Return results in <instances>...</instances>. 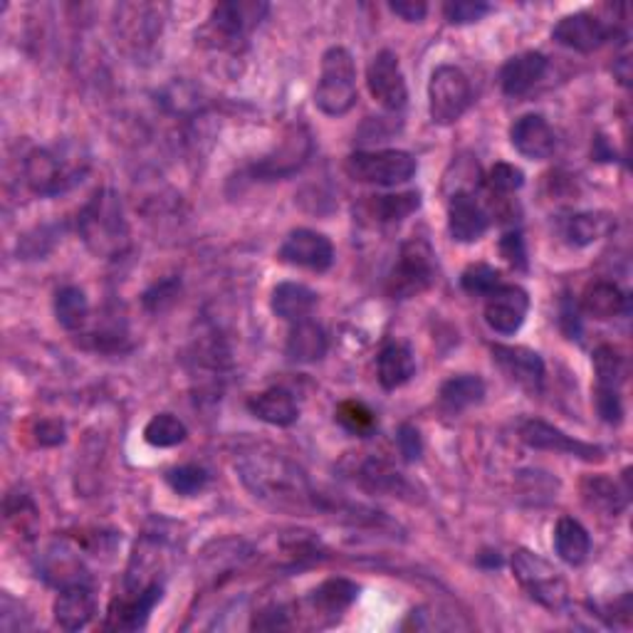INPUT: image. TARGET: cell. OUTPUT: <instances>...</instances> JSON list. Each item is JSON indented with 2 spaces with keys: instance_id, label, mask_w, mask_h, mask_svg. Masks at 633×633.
<instances>
[{
  "instance_id": "6da1fadb",
  "label": "cell",
  "mask_w": 633,
  "mask_h": 633,
  "mask_svg": "<svg viewBox=\"0 0 633 633\" xmlns=\"http://www.w3.org/2000/svg\"><path fill=\"white\" fill-rule=\"evenodd\" d=\"M235 471L245 490L270 510L287 515H349L359 520L361 507L339 505L325 493H319L309 475L299 465L275 449H251L238 455Z\"/></svg>"
},
{
  "instance_id": "7a4b0ae2",
  "label": "cell",
  "mask_w": 633,
  "mask_h": 633,
  "mask_svg": "<svg viewBox=\"0 0 633 633\" xmlns=\"http://www.w3.org/2000/svg\"><path fill=\"white\" fill-rule=\"evenodd\" d=\"M82 243L97 257H119L129 247V225L124 205L112 189H99L77 218Z\"/></svg>"
},
{
  "instance_id": "3957f363",
  "label": "cell",
  "mask_w": 633,
  "mask_h": 633,
  "mask_svg": "<svg viewBox=\"0 0 633 633\" xmlns=\"http://www.w3.org/2000/svg\"><path fill=\"white\" fill-rule=\"evenodd\" d=\"M359 99L357 92V65L347 48H329L321 57L319 82L315 89V105L327 117H345L355 109Z\"/></svg>"
},
{
  "instance_id": "277c9868",
  "label": "cell",
  "mask_w": 633,
  "mask_h": 633,
  "mask_svg": "<svg viewBox=\"0 0 633 633\" xmlns=\"http://www.w3.org/2000/svg\"><path fill=\"white\" fill-rule=\"evenodd\" d=\"M267 15V3L255 0H233V3H218L211 10L209 23L201 30V40L221 53H235L241 50L253 30L261 25Z\"/></svg>"
},
{
  "instance_id": "5b68a950",
  "label": "cell",
  "mask_w": 633,
  "mask_h": 633,
  "mask_svg": "<svg viewBox=\"0 0 633 633\" xmlns=\"http://www.w3.org/2000/svg\"><path fill=\"white\" fill-rule=\"evenodd\" d=\"M439 275L435 253L429 241L423 238H409L401 245L399 261L391 267L387 279V295L391 299H411L431 289Z\"/></svg>"
},
{
  "instance_id": "8992f818",
  "label": "cell",
  "mask_w": 633,
  "mask_h": 633,
  "mask_svg": "<svg viewBox=\"0 0 633 633\" xmlns=\"http://www.w3.org/2000/svg\"><path fill=\"white\" fill-rule=\"evenodd\" d=\"M347 477L361 490H367L371 495H387V497H399V500L407 503H421L423 493L416 483H411L407 475L399 473L391 463H387L379 455H367L359 453L355 458H349L345 465Z\"/></svg>"
},
{
  "instance_id": "52a82bcc",
  "label": "cell",
  "mask_w": 633,
  "mask_h": 633,
  "mask_svg": "<svg viewBox=\"0 0 633 633\" xmlns=\"http://www.w3.org/2000/svg\"><path fill=\"white\" fill-rule=\"evenodd\" d=\"M513 572L527 597L549 611H562L569 604V587L565 577L529 549H517L513 555Z\"/></svg>"
},
{
  "instance_id": "ba28073f",
  "label": "cell",
  "mask_w": 633,
  "mask_h": 633,
  "mask_svg": "<svg viewBox=\"0 0 633 633\" xmlns=\"http://www.w3.org/2000/svg\"><path fill=\"white\" fill-rule=\"evenodd\" d=\"M419 163L409 151L383 149V151H357L349 154L345 171L351 181L371 186H399L413 179Z\"/></svg>"
},
{
  "instance_id": "9c48e42d",
  "label": "cell",
  "mask_w": 633,
  "mask_h": 633,
  "mask_svg": "<svg viewBox=\"0 0 633 633\" xmlns=\"http://www.w3.org/2000/svg\"><path fill=\"white\" fill-rule=\"evenodd\" d=\"M473 105V87L461 67L441 65L429 82V112L435 124H455Z\"/></svg>"
},
{
  "instance_id": "30bf717a",
  "label": "cell",
  "mask_w": 633,
  "mask_h": 633,
  "mask_svg": "<svg viewBox=\"0 0 633 633\" xmlns=\"http://www.w3.org/2000/svg\"><path fill=\"white\" fill-rule=\"evenodd\" d=\"M87 166L67 159L57 149H35L25 159V181L38 196H60L82 181Z\"/></svg>"
},
{
  "instance_id": "8fae6325",
  "label": "cell",
  "mask_w": 633,
  "mask_h": 633,
  "mask_svg": "<svg viewBox=\"0 0 633 633\" xmlns=\"http://www.w3.org/2000/svg\"><path fill=\"white\" fill-rule=\"evenodd\" d=\"M313 134H309L305 124H293V127L285 129L277 147L253 166L251 176L255 181L287 179V176L303 171V166L313 159Z\"/></svg>"
},
{
  "instance_id": "7c38bea8",
  "label": "cell",
  "mask_w": 633,
  "mask_h": 633,
  "mask_svg": "<svg viewBox=\"0 0 633 633\" xmlns=\"http://www.w3.org/2000/svg\"><path fill=\"white\" fill-rule=\"evenodd\" d=\"M357 597L359 587L345 577L321 581V584L315 591H309V597L303 601L305 614L295 616V626L299 624V619H305L307 629H325L337 624V621L345 616V611H349V606L355 604Z\"/></svg>"
},
{
  "instance_id": "4fadbf2b",
  "label": "cell",
  "mask_w": 633,
  "mask_h": 633,
  "mask_svg": "<svg viewBox=\"0 0 633 633\" xmlns=\"http://www.w3.org/2000/svg\"><path fill=\"white\" fill-rule=\"evenodd\" d=\"M367 85L371 97L379 102L383 109L401 112L409 102V87L407 77H403L399 57L391 50H381L379 55H373L371 65L367 70Z\"/></svg>"
},
{
  "instance_id": "5bb4252c",
  "label": "cell",
  "mask_w": 633,
  "mask_h": 633,
  "mask_svg": "<svg viewBox=\"0 0 633 633\" xmlns=\"http://www.w3.org/2000/svg\"><path fill=\"white\" fill-rule=\"evenodd\" d=\"M520 439L529 445V449L565 453V455H572V458L587 461V463H601L606 458L604 449H599V445L577 441L572 439V435H567L565 431L555 429L552 423H545L539 419H529L520 425Z\"/></svg>"
},
{
  "instance_id": "9a60e30c",
  "label": "cell",
  "mask_w": 633,
  "mask_h": 633,
  "mask_svg": "<svg viewBox=\"0 0 633 633\" xmlns=\"http://www.w3.org/2000/svg\"><path fill=\"white\" fill-rule=\"evenodd\" d=\"M277 257L293 267H305L313 273H327L335 263V245L327 235L309 228H297V231L285 238V243L279 245Z\"/></svg>"
},
{
  "instance_id": "2e32d148",
  "label": "cell",
  "mask_w": 633,
  "mask_h": 633,
  "mask_svg": "<svg viewBox=\"0 0 633 633\" xmlns=\"http://www.w3.org/2000/svg\"><path fill=\"white\" fill-rule=\"evenodd\" d=\"M614 35V25H606L604 20L594 13H587V10L565 15L552 30V38L559 45L577 50V53H594V50L606 45Z\"/></svg>"
},
{
  "instance_id": "e0dca14e",
  "label": "cell",
  "mask_w": 633,
  "mask_h": 633,
  "mask_svg": "<svg viewBox=\"0 0 633 633\" xmlns=\"http://www.w3.org/2000/svg\"><path fill=\"white\" fill-rule=\"evenodd\" d=\"M163 599V581H154L141 591H122L109 604V631H139L147 626L151 611Z\"/></svg>"
},
{
  "instance_id": "ac0fdd59",
  "label": "cell",
  "mask_w": 633,
  "mask_h": 633,
  "mask_svg": "<svg viewBox=\"0 0 633 633\" xmlns=\"http://www.w3.org/2000/svg\"><path fill=\"white\" fill-rule=\"evenodd\" d=\"M529 313V295L520 285H500L487 295L485 321L497 335L510 337L520 331Z\"/></svg>"
},
{
  "instance_id": "d6986e66",
  "label": "cell",
  "mask_w": 633,
  "mask_h": 633,
  "mask_svg": "<svg viewBox=\"0 0 633 633\" xmlns=\"http://www.w3.org/2000/svg\"><path fill=\"white\" fill-rule=\"evenodd\" d=\"M493 361L515 387L527 393H539L545 387V361L535 349L513 347V345H493Z\"/></svg>"
},
{
  "instance_id": "ffe728a7",
  "label": "cell",
  "mask_w": 633,
  "mask_h": 633,
  "mask_svg": "<svg viewBox=\"0 0 633 633\" xmlns=\"http://www.w3.org/2000/svg\"><path fill=\"white\" fill-rule=\"evenodd\" d=\"M490 228V215L471 191H458L449 201V233L458 243H475Z\"/></svg>"
},
{
  "instance_id": "44dd1931",
  "label": "cell",
  "mask_w": 633,
  "mask_h": 633,
  "mask_svg": "<svg viewBox=\"0 0 633 633\" xmlns=\"http://www.w3.org/2000/svg\"><path fill=\"white\" fill-rule=\"evenodd\" d=\"M55 624L62 631H80L89 626V621L97 614V597L95 587L89 581H80V584H70L60 589L53 606Z\"/></svg>"
},
{
  "instance_id": "7402d4cb",
  "label": "cell",
  "mask_w": 633,
  "mask_h": 633,
  "mask_svg": "<svg viewBox=\"0 0 633 633\" xmlns=\"http://www.w3.org/2000/svg\"><path fill=\"white\" fill-rule=\"evenodd\" d=\"M510 141L525 159L532 161H545L557 151V134L542 114H525L517 119L510 129Z\"/></svg>"
},
{
  "instance_id": "603a6c76",
  "label": "cell",
  "mask_w": 633,
  "mask_h": 633,
  "mask_svg": "<svg viewBox=\"0 0 633 633\" xmlns=\"http://www.w3.org/2000/svg\"><path fill=\"white\" fill-rule=\"evenodd\" d=\"M327 349H329L327 331L321 329V325H317V321L303 319L289 327L285 357L293 361V365H315V361L327 355Z\"/></svg>"
},
{
  "instance_id": "cb8c5ba5",
  "label": "cell",
  "mask_w": 633,
  "mask_h": 633,
  "mask_svg": "<svg viewBox=\"0 0 633 633\" xmlns=\"http://www.w3.org/2000/svg\"><path fill=\"white\" fill-rule=\"evenodd\" d=\"M547 72V57L542 53H523L505 62L500 85L507 97H523L532 89Z\"/></svg>"
},
{
  "instance_id": "d4e9b609",
  "label": "cell",
  "mask_w": 633,
  "mask_h": 633,
  "mask_svg": "<svg viewBox=\"0 0 633 633\" xmlns=\"http://www.w3.org/2000/svg\"><path fill=\"white\" fill-rule=\"evenodd\" d=\"M631 487H621L606 475H587L581 481V500L589 510H597L601 515L616 517L626 510Z\"/></svg>"
},
{
  "instance_id": "484cf974",
  "label": "cell",
  "mask_w": 633,
  "mask_h": 633,
  "mask_svg": "<svg viewBox=\"0 0 633 633\" xmlns=\"http://www.w3.org/2000/svg\"><path fill=\"white\" fill-rule=\"evenodd\" d=\"M377 373L379 383L387 391L401 389L403 383H409L413 373H416V359H413L411 347L403 345V341H389V345L379 351Z\"/></svg>"
},
{
  "instance_id": "4316f807",
  "label": "cell",
  "mask_w": 633,
  "mask_h": 633,
  "mask_svg": "<svg viewBox=\"0 0 633 633\" xmlns=\"http://www.w3.org/2000/svg\"><path fill=\"white\" fill-rule=\"evenodd\" d=\"M247 411H251L255 419L270 425H279V429L293 425L299 419V409L293 393L285 389H267L255 393V397L247 399Z\"/></svg>"
},
{
  "instance_id": "83f0119b",
  "label": "cell",
  "mask_w": 633,
  "mask_h": 633,
  "mask_svg": "<svg viewBox=\"0 0 633 633\" xmlns=\"http://www.w3.org/2000/svg\"><path fill=\"white\" fill-rule=\"evenodd\" d=\"M581 307L589 317L606 321L629 313V295L614 283L597 279V283L587 285L584 295H581Z\"/></svg>"
},
{
  "instance_id": "f1b7e54d",
  "label": "cell",
  "mask_w": 633,
  "mask_h": 633,
  "mask_svg": "<svg viewBox=\"0 0 633 633\" xmlns=\"http://www.w3.org/2000/svg\"><path fill=\"white\" fill-rule=\"evenodd\" d=\"M40 574L57 589H65L70 584H80V581H89L85 567L80 562V555L72 552L65 545H53L43 557L40 565Z\"/></svg>"
},
{
  "instance_id": "f546056e",
  "label": "cell",
  "mask_w": 633,
  "mask_h": 633,
  "mask_svg": "<svg viewBox=\"0 0 633 633\" xmlns=\"http://www.w3.org/2000/svg\"><path fill=\"white\" fill-rule=\"evenodd\" d=\"M270 307H273V313L279 319H285V321H289V325H295V321L309 319V315H313V309L317 307V293L315 289H309L307 285H299V283H279L273 289Z\"/></svg>"
},
{
  "instance_id": "4dcf8cb0",
  "label": "cell",
  "mask_w": 633,
  "mask_h": 633,
  "mask_svg": "<svg viewBox=\"0 0 633 633\" xmlns=\"http://www.w3.org/2000/svg\"><path fill=\"white\" fill-rule=\"evenodd\" d=\"M485 399V381L475 373H458L443 383L439 391V403L445 413L458 416V413L477 407Z\"/></svg>"
},
{
  "instance_id": "1f68e13d",
  "label": "cell",
  "mask_w": 633,
  "mask_h": 633,
  "mask_svg": "<svg viewBox=\"0 0 633 633\" xmlns=\"http://www.w3.org/2000/svg\"><path fill=\"white\" fill-rule=\"evenodd\" d=\"M555 549L562 562L579 567L591 552V539L584 525L574 517H562L555 527Z\"/></svg>"
},
{
  "instance_id": "d6a6232c",
  "label": "cell",
  "mask_w": 633,
  "mask_h": 633,
  "mask_svg": "<svg viewBox=\"0 0 633 633\" xmlns=\"http://www.w3.org/2000/svg\"><path fill=\"white\" fill-rule=\"evenodd\" d=\"M367 209L377 223H401L403 218H409L421 209V193L407 191L393 196H373L367 203Z\"/></svg>"
},
{
  "instance_id": "836d02e7",
  "label": "cell",
  "mask_w": 633,
  "mask_h": 633,
  "mask_svg": "<svg viewBox=\"0 0 633 633\" xmlns=\"http://www.w3.org/2000/svg\"><path fill=\"white\" fill-rule=\"evenodd\" d=\"M55 317L65 329L77 331L87 325L89 319V299L85 289L75 285H67L57 289L55 295Z\"/></svg>"
},
{
  "instance_id": "e575fe53",
  "label": "cell",
  "mask_w": 633,
  "mask_h": 633,
  "mask_svg": "<svg viewBox=\"0 0 633 633\" xmlns=\"http://www.w3.org/2000/svg\"><path fill=\"white\" fill-rule=\"evenodd\" d=\"M611 221L601 213H577L565 223V241L572 247H587L609 233Z\"/></svg>"
},
{
  "instance_id": "d590c367",
  "label": "cell",
  "mask_w": 633,
  "mask_h": 633,
  "mask_svg": "<svg viewBox=\"0 0 633 633\" xmlns=\"http://www.w3.org/2000/svg\"><path fill=\"white\" fill-rule=\"evenodd\" d=\"M186 435H189V429L173 413H157L144 429V441L154 449H173L186 441Z\"/></svg>"
},
{
  "instance_id": "8d00e7d4",
  "label": "cell",
  "mask_w": 633,
  "mask_h": 633,
  "mask_svg": "<svg viewBox=\"0 0 633 633\" xmlns=\"http://www.w3.org/2000/svg\"><path fill=\"white\" fill-rule=\"evenodd\" d=\"M335 419L341 429L357 435V439H367V435L377 431V416L361 401H341L335 411Z\"/></svg>"
},
{
  "instance_id": "74e56055",
  "label": "cell",
  "mask_w": 633,
  "mask_h": 633,
  "mask_svg": "<svg viewBox=\"0 0 633 633\" xmlns=\"http://www.w3.org/2000/svg\"><path fill=\"white\" fill-rule=\"evenodd\" d=\"M594 371H597V387L621 389V383L626 381V359L621 357V351L601 345L594 351Z\"/></svg>"
},
{
  "instance_id": "f35d334b",
  "label": "cell",
  "mask_w": 633,
  "mask_h": 633,
  "mask_svg": "<svg viewBox=\"0 0 633 633\" xmlns=\"http://www.w3.org/2000/svg\"><path fill=\"white\" fill-rule=\"evenodd\" d=\"M211 475L201 465H176L169 473H166V483L173 493H179L183 497H193L205 490Z\"/></svg>"
},
{
  "instance_id": "ab89813d",
  "label": "cell",
  "mask_w": 633,
  "mask_h": 633,
  "mask_svg": "<svg viewBox=\"0 0 633 633\" xmlns=\"http://www.w3.org/2000/svg\"><path fill=\"white\" fill-rule=\"evenodd\" d=\"M461 285H463L465 293L473 295V297H487L493 293V289L503 285V275H500V270H495L493 265L475 263V265L465 267V273L461 277Z\"/></svg>"
},
{
  "instance_id": "60d3db41",
  "label": "cell",
  "mask_w": 633,
  "mask_h": 633,
  "mask_svg": "<svg viewBox=\"0 0 633 633\" xmlns=\"http://www.w3.org/2000/svg\"><path fill=\"white\" fill-rule=\"evenodd\" d=\"M6 513L10 523H18V532L25 537H33L35 525H38V507L33 505L28 495H18V497H8L6 503Z\"/></svg>"
},
{
  "instance_id": "b9f144b4",
  "label": "cell",
  "mask_w": 633,
  "mask_h": 633,
  "mask_svg": "<svg viewBox=\"0 0 633 633\" xmlns=\"http://www.w3.org/2000/svg\"><path fill=\"white\" fill-rule=\"evenodd\" d=\"M490 10V3H483V0H455V3L443 6V13L453 25L477 23V20H483Z\"/></svg>"
},
{
  "instance_id": "7bdbcfd3",
  "label": "cell",
  "mask_w": 633,
  "mask_h": 633,
  "mask_svg": "<svg viewBox=\"0 0 633 633\" xmlns=\"http://www.w3.org/2000/svg\"><path fill=\"white\" fill-rule=\"evenodd\" d=\"M487 186L497 193H515L525 186V173L513 163H495L487 173Z\"/></svg>"
},
{
  "instance_id": "ee69618b",
  "label": "cell",
  "mask_w": 633,
  "mask_h": 633,
  "mask_svg": "<svg viewBox=\"0 0 633 633\" xmlns=\"http://www.w3.org/2000/svg\"><path fill=\"white\" fill-rule=\"evenodd\" d=\"M179 289H181L179 279H161V283H157L144 293V307H147L149 313H163L166 307L176 303Z\"/></svg>"
},
{
  "instance_id": "f6af8a7d",
  "label": "cell",
  "mask_w": 633,
  "mask_h": 633,
  "mask_svg": "<svg viewBox=\"0 0 633 633\" xmlns=\"http://www.w3.org/2000/svg\"><path fill=\"white\" fill-rule=\"evenodd\" d=\"M621 389L597 387V411L601 421L606 423H621L624 419V403H621Z\"/></svg>"
},
{
  "instance_id": "bcb514c9",
  "label": "cell",
  "mask_w": 633,
  "mask_h": 633,
  "mask_svg": "<svg viewBox=\"0 0 633 633\" xmlns=\"http://www.w3.org/2000/svg\"><path fill=\"white\" fill-rule=\"evenodd\" d=\"M500 253L507 263H510L515 270H525L529 267V257H527V245H525V238L520 231H513L503 235L500 241Z\"/></svg>"
},
{
  "instance_id": "7dc6e473",
  "label": "cell",
  "mask_w": 633,
  "mask_h": 633,
  "mask_svg": "<svg viewBox=\"0 0 633 633\" xmlns=\"http://www.w3.org/2000/svg\"><path fill=\"white\" fill-rule=\"evenodd\" d=\"M397 443H399V453L403 455V461H407V463L421 461V455H423V441H421V433H419L416 425L403 423L401 429H399Z\"/></svg>"
},
{
  "instance_id": "c3c4849f",
  "label": "cell",
  "mask_w": 633,
  "mask_h": 633,
  "mask_svg": "<svg viewBox=\"0 0 633 633\" xmlns=\"http://www.w3.org/2000/svg\"><path fill=\"white\" fill-rule=\"evenodd\" d=\"M389 10L401 20H407V23H421L429 13V6L421 3V0H393V3H389Z\"/></svg>"
},
{
  "instance_id": "681fc988",
  "label": "cell",
  "mask_w": 633,
  "mask_h": 633,
  "mask_svg": "<svg viewBox=\"0 0 633 633\" xmlns=\"http://www.w3.org/2000/svg\"><path fill=\"white\" fill-rule=\"evenodd\" d=\"M33 435L40 445H60L65 441V425L53 419H43L35 423Z\"/></svg>"
}]
</instances>
